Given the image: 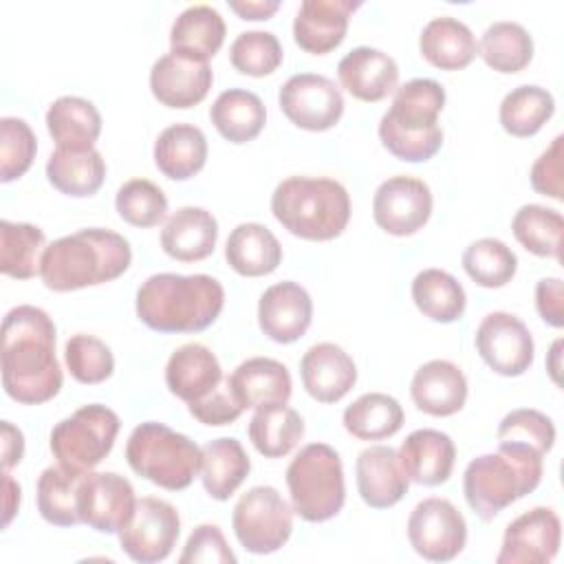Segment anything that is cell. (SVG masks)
Instances as JSON below:
<instances>
[{
  "label": "cell",
  "mask_w": 564,
  "mask_h": 564,
  "mask_svg": "<svg viewBox=\"0 0 564 564\" xmlns=\"http://www.w3.org/2000/svg\"><path fill=\"white\" fill-rule=\"evenodd\" d=\"M229 386L245 410L286 405L293 390L289 368L271 357H251L238 364L229 375Z\"/></svg>",
  "instance_id": "4316f807"
},
{
  "label": "cell",
  "mask_w": 564,
  "mask_h": 564,
  "mask_svg": "<svg viewBox=\"0 0 564 564\" xmlns=\"http://www.w3.org/2000/svg\"><path fill=\"white\" fill-rule=\"evenodd\" d=\"M397 456L408 480L423 487H436L447 482L452 476L456 445L449 434L423 427L405 436Z\"/></svg>",
  "instance_id": "603a6c76"
},
{
  "label": "cell",
  "mask_w": 564,
  "mask_h": 564,
  "mask_svg": "<svg viewBox=\"0 0 564 564\" xmlns=\"http://www.w3.org/2000/svg\"><path fill=\"white\" fill-rule=\"evenodd\" d=\"M542 454L520 443H498V452L469 460L463 474V494L469 509L485 522L516 500L531 494L542 480Z\"/></svg>",
  "instance_id": "5b68a950"
},
{
  "label": "cell",
  "mask_w": 564,
  "mask_h": 564,
  "mask_svg": "<svg viewBox=\"0 0 564 564\" xmlns=\"http://www.w3.org/2000/svg\"><path fill=\"white\" fill-rule=\"evenodd\" d=\"M401 403L386 392H366L344 410V427L359 441H383L403 425Z\"/></svg>",
  "instance_id": "74e56055"
},
{
  "label": "cell",
  "mask_w": 564,
  "mask_h": 564,
  "mask_svg": "<svg viewBox=\"0 0 564 564\" xmlns=\"http://www.w3.org/2000/svg\"><path fill=\"white\" fill-rule=\"evenodd\" d=\"M553 110L555 101L546 88L524 84L502 97L498 119L507 134L524 139L538 134L542 126L553 117Z\"/></svg>",
  "instance_id": "7bdbcfd3"
},
{
  "label": "cell",
  "mask_w": 564,
  "mask_h": 564,
  "mask_svg": "<svg viewBox=\"0 0 564 564\" xmlns=\"http://www.w3.org/2000/svg\"><path fill=\"white\" fill-rule=\"evenodd\" d=\"M339 84L359 101H381L397 90L399 66L394 57L372 46H357L337 64Z\"/></svg>",
  "instance_id": "d4e9b609"
},
{
  "label": "cell",
  "mask_w": 564,
  "mask_h": 564,
  "mask_svg": "<svg viewBox=\"0 0 564 564\" xmlns=\"http://www.w3.org/2000/svg\"><path fill=\"white\" fill-rule=\"evenodd\" d=\"M535 308L549 326H564V289L560 278H542L535 284Z\"/></svg>",
  "instance_id": "11a10c76"
},
{
  "label": "cell",
  "mask_w": 564,
  "mask_h": 564,
  "mask_svg": "<svg viewBox=\"0 0 564 564\" xmlns=\"http://www.w3.org/2000/svg\"><path fill=\"white\" fill-rule=\"evenodd\" d=\"M130 262L132 249L121 234L88 227L46 245L40 278L48 291L66 293L117 280Z\"/></svg>",
  "instance_id": "7a4b0ae2"
},
{
  "label": "cell",
  "mask_w": 564,
  "mask_h": 564,
  "mask_svg": "<svg viewBox=\"0 0 564 564\" xmlns=\"http://www.w3.org/2000/svg\"><path fill=\"white\" fill-rule=\"evenodd\" d=\"M209 119L223 139L242 145L262 132L267 123V108L256 93L229 88L214 99Z\"/></svg>",
  "instance_id": "d590c367"
},
{
  "label": "cell",
  "mask_w": 564,
  "mask_h": 564,
  "mask_svg": "<svg viewBox=\"0 0 564 564\" xmlns=\"http://www.w3.org/2000/svg\"><path fill=\"white\" fill-rule=\"evenodd\" d=\"M480 359L502 377L524 375L535 355L533 337L527 324L513 313L494 311L487 313L474 335Z\"/></svg>",
  "instance_id": "4fadbf2b"
},
{
  "label": "cell",
  "mask_w": 564,
  "mask_h": 564,
  "mask_svg": "<svg viewBox=\"0 0 564 564\" xmlns=\"http://www.w3.org/2000/svg\"><path fill=\"white\" fill-rule=\"evenodd\" d=\"M64 361L70 377L79 383H101L115 370V357L106 341L95 335L77 333L64 346Z\"/></svg>",
  "instance_id": "7dc6e473"
},
{
  "label": "cell",
  "mask_w": 564,
  "mask_h": 564,
  "mask_svg": "<svg viewBox=\"0 0 564 564\" xmlns=\"http://www.w3.org/2000/svg\"><path fill=\"white\" fill-rule=\"evenodd\" d=\"M214 84L207 62L192 59L181 53H167L152 64L150 90L154 99L167 108H192L200 104Z\"/></svg>",
  "instance_id": "ac0fdd59"
},
{
  "label": "cell",
  "mask_w": 564,
  "mask_h": 564,
  "mask_svg": "<svg viewBox=\"0 0 564 564\" xmlns=\"http://www.w3.org/2000/svg\"><path fill=\"white\" fill-rule=\"evenodd\" d=\"M421 55L441 70H460L478 55V42L471 29L449 15L432 18L419 37Z\"/></svg>",
  "instance_id": "f546056e"
},
{
  "label": "cell",
  "mask_w": 564,
  "mask_h": 564,
  "mask_svg": "<svg viewBox=\"0 0 564 564\" xmlns=\"http://www.w3.org/2000/svg\"><path fill=\"white\" fill-rule=\"evenodd\" d=\"M478 55L496 73L513 75L529 66L533 57V37L520 22L500 20L485 29L478 42Z\"/></svg>",
  "instance_id": "60d3db41"
},
{
  "label": "cell",
  "mask_w": 564,
  "mask_h": 564,
  "mask_svg": "<svg viewBox=\"0 0 564 564\" xmlns=\"http://www.w3.org/2000/svg\"><path fill=\"white\" fill-rule=\"evenodd\" d=\"M86 471L66 469L59 463L53 467H46L37 478L35 489V502L40 516L55 527H75L79 524V511H77V496L79 485Z\"/></svg>",
  "instance_id": "ab89813d"
},
{
  "label": "cell",
  "mask_w": 564,
  "mask_h": 564,
  "mask_svg": "<svg viewBox=\"0 0 564 564\" xmlns=\"http://www.w3.org/2000/svg\"><path fill=\"white\" fill-rule=\"evenodd\" d=\"M562 145L564 137L557 134L553 143L535 159L531 165V187L549 198L562 200L564 187H562Z\"/></svg>",
  "instance_id": "db71d44e"
},
{
  "label": "cell",
  "mask_w": 564,
  "mask_h": 564,
  "mask_svg": "<svg viewBox=\"0 0 564 564\" xmlns=\"http://www.w3.org/2000/svg\"><path fill=\"white\" fill-rule=\"evenodd\" d=\"M443 106L445 88L436 79L416 77L397 86L392 106L379 121L381 145L408 163L432 159L443 145Z\"/></svg>",
  "instance_id": "277c9868"
},
{
  "label": "cell",
  "mask_w": 564,
  "mask_h": 564,
  "mask_svg": "<svg viewBox=\"0 0 564 564\" xmlns=\"http://www.w3.org/2000/svg\"><path fill=\"white\" fill-rule=\"evenodd\" d=\"M249 441L264 458H282L304 436V419L289 405H271L253 412L249 421Z\"/></svg>",
  "instance_id": "f35d334b"
},
{
  "label": "cell",
  "mask_w": 564,
  "mask_h": 564,
  "mask_svg": "<svg viewBox=\"0 0 564 564\" xmlns=\"http://www.w3.org/2000/svg\"><path fill=\"white\" fill-rule=\"evenodd\" d=\"M408 540L423 560L449 562L465 549L467 522L447 498L432 496L412 509Z\"/></svg>",
  "instance_id": "7c38bea8"
},
{
  "label": "cell",
  "mask_w": 564,
  "mask_h": 564,
  "mask_svg": "<svg viewBox=\"0 0 564 564\" xmlns=\"http://www.w3.org/2000/svg\"><path fill=\"white\" fill-rule=\"evenodd\" d=\"M286 487L293 513L306 522L335 518L346 502L344 465L326 443L304 445L286 467Z\"/></svg>",
  "instance_id": "ba28073f"
},
{
  "label": "cell",
  "mask_w": 564,
  "mask_h": 564,
  "mask_svg": "<svg viewBox=\"0 0 564 564\" xmlns=\"http://www.w3.org/2000/svg\"><path fill=\"white\" fill-rule=\"evenodd\" d=\"M137 507L134 487L117 471H86L79 485L77 511L82 524L99 533H119Z\"/></svg>",
  "instance_id": "9a60e30c"
},
{
  "label": "cell",
  "mask_w": 564,
  "mask_h": 564,
  "mask_svg": "<svg viewBox=\"0 0 564 564\" xmlns=\"http://www.w3.org/2000/svg\"><path fill=\"white\" fill-rule=\"evenodd\" d=\"M189 414L203 423V425H227V423H234L242 412V403L238 401V397L234 394L231 386H229V377L225 379V383L212 392L209 397H205L203 401H196V403H189L187 405Z\"/></svg>",
  "instance_id": "f5cc1de1"
},
{
  "label": "cell",
  "mask_w": 564,
  "mask_h": 564,
  "mask_svg": "<svg viewBox=\"0 0 564 564\" xmlns=\"http://www.w3.org/2000/svg\"><path fill=\"white\" fill-rule=\"evenodd\" d=\"M20 507V485L11 478L9 471H4V518H2V527L7 529L13 520V516L18 513Z\"/></svg>",
  "instance_id": "680465c9"
},
{
  "label": "cell",
  "mask_w": 564,
  "mask_h": 564,
  "mask_svg": "<svg viewBox=\"0 0 564 564\" xmlns=\"http://www.w3.org/2000/svg\"><path fill=\"white\" fill-rule=\"evenodd\" d=\"M121 551L139 562H163L176 546L181 535V518L174 505L163 498L143 496L137 500L132 518L117 533Z\"/></svg>",
  "instance_id": "8fae6325"
},
{
  "label": "cell",
  "mask_w": 564,
  "mask_h": 564,
  "mask_svg": "<svg viewBox=\"0 0 564 564\" xmlns=\"http://www.w3.org/2000/svg\"><path fill=\"white\" fill-rule=\"evenodd\" d=\"M465 273L482 289L509 284L518 271L516 253L498 238H478L463 251Z\"/></svg>",
  "instance_id": "f6af8a7d"
},
{
  "label": "cell",
  "mask_w": 564,
  "mask_h": 564,
  "mask_svg": "<svg viewBox=\"0 0 564 564\" xmlns=\"http://www.w3.org/2000/svg\"><path fill=\"white\" fill-rule=\"evenodd\" d=\"M225 379L216 355L198 341L178 346L165 364L167 390L187 405L216 392Z\"/></svg>",
  "instance_id": "7402d4cb"
},
{
  "label": "cell",
  "mask_w": 564,
  "mask_h": 564,
  "mask_svg": "<svg viewBox=\"0 0 564 564\" xmlns=\"http://www.w3.org/2000/svg\"><path fill=\"white\" fill-rule=\"evenodd\" d=\"M216 240V218L212 216V212L194 205L176 209L161 231V249L178 262L205 260L214 253Z\"/></svg>",
  "instance_id": "83f0119b"
},
{
  "label": "cell",
  "mask_w": 564,
  "mask_h": 564,
  "mask_svg": "<svg viewBox=\"0 0 564 564\" xmlns=\"http://www.w3.org/2000/svg\"><path fill=\"white\" fill-rule=\"evenodd\" d=\"M410 397L414 405L430 416H452L467 401V379L463 370L447 359H432L416 368Z\"/></svg>",
  "instance_id": "484cf974"
},
{
  "label": "cell",
  "mask_w": 564,
  "mask_h": 564,
  "mask_svg": "<svg viewBox=\"0 0 564 564\" xmlns=\"http://www.w3.org/2000/svg\"><path fill=\"white\" fill-rule=\"evenodd\" d=\"M48 183L73 198H86L99 192L106 178V161L99 150L55 148L46 161Z\"/></svg>",
  "instance_id": "836d02e7"
},
{
  "label": "cell",
  "mask_w": 564,
  "mask_h": 564,
  "mask_svg": "<svg viewBox=\"0 0 564 564\" xmlns=\"http://www.w3.org/2000/svg\"><path fill=\"white\" fill-rule=\"evenodd\" d=\"M412 300L425 317L438 324L460 319L467 306L463 284L443 269L419 271L412 280Z\"/></svg>",
  "instance_id": "8d00e7d4"
},
{
  "label": "cell",
  "mask_w": 564,
  "mask_h": 564,
  "mask_svg": "<svg viewBox=\"0 0 564 564\" xmlns=\"http://www.w3.org/2000/svg\"><path fill=\"white\" fill-rule=\"evenodd\" d=\"M511 231L516 240L540 258H562V231H564V218L557 209L544 207V205H522L513 220Z\"/></svg>",
  "instance_id": "ee69618b"
},
{
  "label": "cell",
  "mask_w": 564,
  "mask_h": 564,
  "mask_svg": "<svg viewBox=\"0 0 564 564\" xmlns=\"http://www.w3.org/2000/svg\"><path fill=\"white\" fill-rule=\"evenodd\" d=\"M225 306L223 284L207 275L154 273L137 291V317L156 333H200Z\"/></svg>",
  "instance_id": "3957f363"
},
{
  "label": "cell",
  "mask_w": 564,
  "mask_h": 564,
  "mask_svg": "<svg viewBox=\"0 0 564 564\" xmlns=\"http://www.w3.org/2000/svg\"><path fill=\"white\" fill-rule=\"evenodd\" d=\"M359 7L352 0H302L293 20L295 44L311 55L330 53L344 42L348 20Z\"/></svg>",
  "instance_id": "ffe728a7"
},
{
  "label": "cell",
  "mask_w": 564,
  "mask_h": 564,
  "mask_svg": "<svg viewBox=\"0 0 564 564\" xmlns=\"http://www.w3.org/2000/svg\"><path fill=\"white\" fill-rule=\"evenodd\" d=\"M562 524L551 507H533L511 520L502 535L498 564H549L560 551Z\"/></svg>",
  "instance_id": "e0dca14e"
},
{
  "label": "cell",
  "mask_w": 564,
  "mask_h": 564,
  "mask_svg": "<svg viewBox=\"0 0 564 564\" xmlns=\"http://www.w3.org/2000/svg\"><path fill=\"white\" fill-rule=\"evenodd\" d=\"M560 348H562V339H555L553 341V346H551V350H549V366H546V370H549V375H551V379L560 386Z\"/></svg>",
  "instance_id": "91938a15"
},
{
  "label": "cell",
  "mask_w": 564,
  "mask_h": 564,
  "mask_svg": "<svg viewBox=\"0 0 564 564\" xmlns=\"http://www.w3.org/2000/svg\"><path fill=\"white\" fill-rule=\"evenodd\" d=\"M121 421L115 410L88 403L51 430V452L66 469L90 471L112 449Z\"/></svg>",
  "instance_id": "9c48e42d"
},
{
  "label": "cell",
  "mask_w": 564,
  "mask_h": 564,
  "mask_svg": "<svg viewBox=\"0 0 564 564\" xmlns=\"http://www.w3.org/2000/svg\"><path fill=\"white\" fill-rule=\"evenodd\" d=\"M200 480L209 498L229 500L245 482L251 469V460L231 436H220L200 447Z\"/></svg>",
  "instance_id": "1f68e13d"
},
{
  "label": "cell",
  "mask_w": 564,
  "mask_h": 564,
  "mask_svg": "<svg viewBox=\"0 0 564 564\" xmlns=\"http://www.w3.org/2000/svg\"><path fill=\"white\" fill-rule=\"evenodd\" d=\"M200 447L189 436L159 421L137 425L126 443L130 469L167 491L187 489L200 474Z\"/></svg>",
  "instance_id": "52a82bcc"
},
{
  "label": "cell",
  "mask_w": 564,
  "mask_h": 564,
  "mask_svg": "<svg viewBox=\"0 0 564 564\" xmlns=\"http://www.w3.org/2000/svg\"><path fill=\"white\" fill-rule=\"evenodd\" d=\"M275 220L302 240H333L350 220L348 189L326 176H289L271 194Z\"/></svg>",
  "instance_id": "8992f818"
},
{
  "label": "cell",
  "mask_w": 564,
  "mask_h": 564,
  "mask_svg": "<svg viewBox=\"0 0 564 564\" xmlns=\"http://www.w3.org/2000/svg\"><path fill=\"white\" fill-rule=\"evenodd\" d=\"M311 319L313 300L308 291L293 280L278 282L260 295L258 324L275 344L297 341L308 330Z\"/></svg>",
  "instance_id": "d6986e66"
},
{
  "label": "cell",
  "mask_w": 564,
  "mask_h": 564,
  "mask_svg": "<svg viewBox=\"0 0 564 564\" xmlns=\"http://www.w3.org/2000/svg\"><path fill=\"white\" fill-rule=\"evenodd\" d=\"M37 152L31 126L18 117L0 119V181L11 183L26 174Z\"/></svg>",
  "instance_id": "681fc988"
},
{
  "label": "cell",
  "mask_w": 564,
  "mask_h": 564,
  "mask_svg": "<svg viewBox=\"0 0 564 564\" xmlns=\"http://www.w3.org/2000/svg\"><path fill=\"white\" fill-rule=\"evenodd\" d=\"M46 236L31 223L0 220V271L15 280H31L40 273Z\"/></svg>",
  "instance_id": "b9f144b4"
},
{
  "label": "cell",
  "mask_w": 564,
  "mask_h": 564,
  "mask_svg": "<svg viewBox=\"0 0 564 564\" xmlns=\"http://www.w3.org/2000/svg\"><path fill=\"white\" fill-rule=\"evenodd\" d=\"M355 480L361 500L372 509L394 507L410 487L399 465L397 449L390 445H370L355 460Z\"/></svg>",
  "instance_id": "cb8c5ba5"
},
{
  "label": "cell",
  "mask_w": 564,
  "mask_h": 564,
  "mask_svg": "<svg viewBox=\"0 0 564 564\" xmlns=\"http://www.w3.org/2000/svg\"><path fill=\"white\" fill-rule=\"evenodd\" d=\"M229 9L242 20H269L278 9V0H229Z\"/></svg>",
  "instance_id": "6f0895ef"
},
{
  "label": "cell",
  "mask_w": 564,
  "mask_h": 564,
  "mask_svg": "<svg viewBox=\"0 0 564 564\" xmlns=\"http://www.w3.org/2000/svg\"><path fill=\"white\" fill-rule=\"evenodd\" d=\"M432 192L416 176H390L372 198V218L390 236H412L432 216Z\"/></svg>",
  "instance_id": "2e32d148"
},
{
  "label": "cell",
  "mask_w": 564,
  "mask_h": 564,
  "mask_svg": "<svg viewBox=\"0 0 564 564\" xmlns=\"http://www.w3.org/2000/svg\"><path fill=\"white\" fill-rule=\"evenodd\" d=\"M227 264L245 278L269 275L282 262V247L273 231L260 223H240L225 242Z\"/></svg>",
  "instance_id": "f1b7e54d"
},
{
  "label": "cell",
  "mask_w": 564,
  "mask_h": 564,
  "mask_svg": "<svg viewBox=\"0 0 564 564\" xmlns=\"http://www.w3.org/2000/svg\"><path fill=\"white\" fill-rule=\"evenodd\" d=\"M207 163L205 132L192 123H172L154 141V165L172 181L196 176Z\"/></svg>",
  "instance_id": "4dcf8cb0"
},
{
  "label": "cell",
  "mask_w": 564,
  "mask_h": 564,
  "mask_svg": "<svg viewBox=\"0 0 564 564\" xmlns=\"http://www.w3.org/2000/svg\"><path fill=\"white\" fill-rule=\"evenodd\" d=\"M0 430H2V467H4V471H9L24 456V436L9 421H2Z\"/></svg>",
  "instance_id": "9f6ffc18"
},
{
  "label": "cell",
  "mask_w": 564,
  "mask_h": 564,
  "mask_svg": "<svg viewBox=\"0 0 564 564\" xmlns=\"http://www.w3.org/2000/svg\"><path fill=\"white\" fill-rule=\"evenodd\" d=\"M234 564L236 555L229 549L218 524H198L178 557V564Z\"/></svg>",
  "instance_id": "816d5d0a"
},
{
  "label": "cell",
  "mask_w": 564,
  "mask_h": 564,
  "mask_svg": "<svg viewBox=\"0 0 564 564\" xmlns=\"http://www.w3.org/2000/svg\"><path fill=\"white\" fill-rule=\"evenodd\" d=\"M225 20L209 4H194L178 13L170 29L172 53L187 55L198 62L214 57L225 42Z\"/></svg>",
  "instance_id": "e575fe53"
},
{
  "label": "cell",
  "mask_w": 564,
  "mask_h": 564,
  "mask_svg": "<svg viewBox=\"0 0 564 564\" xmlns=\"http://www.w3.org/2000/svg\"><path fill=\"white\" fill-rule=\"evenodd\" d=\"M115 207L132 227H156L167 216V196L148 178H130L117 189Z\"/></svg>",
  "instance_id": "bcb514c9"
},
{
  "label": "cell",
  "mask_w": 564,
  "mask_h": 564,
  "mask_svg": "<svg viewBox=\"0 0 564 564\" xmlns=\"http://www.w3.org/2000/svg\"><path fill=\"white\" fill-rule=\"evenodd\" d=\"M46 128L55 148L88 150L101 134V115L93 101L75 95L57 97L46 110Z\"/></svg>",
  "instance_id": "d6a6232c"
},
{
  "label": "cell",
  "mask_w": 564,
  "mask_h": 564,
  "mask_svg": "<svg viewBox=\"0 0 564 564\" xmlns=\"http://www.w3.org/2000/svg\"><path fill=\"white\" fill-rule=\"evenodd\" d=\"M234 533L245 551L269 555L280 551L293 531V507L271 485L247 489L231 513Z\"/></svg>",
  "instance_id": "30bf717a"
},
{
  "label": "cell",
  "mask_w": 564,
  "mask_h": 564,
  "mask_svg": "<svg viewBox=\"0 0 564 564\" xmlns=\"http://www.w3.org/2000/svg\"><path fill=\"white\" fill-rule=\"evenodd\" d=\"M278 101L286 119L308 132L330 130L344 115L341 90L317 73L291 75L282 84Z\"/></svg>",
  "instance_id": "5bb4252c"
},
{
  "label": "cell",
  "mask_w": 564,
  "mask_h": 564,
  "mask_svg": "<svg viewBox=\"0 0 564 564\" xmlns=\"http://www.w3.org/2000/svg\"><path fill=\"white\" fill-rule=\"evenodd\" d=\"M282 44L271 31H245L229 46L231 66L251 77L271 75L282 64Z\"/></svg>",
  "instance_id": "c3c4849f"
},
{
  "label": "cell",
  "mask_w": 564,
  "mask_h": 564,
  "mask_svg": "<svg viewBox=\"0 0 564 564\" xmlns=\"http://www.w3.org/2000/svg\"><path fill=\"white\" fill-rule=\"evenodd\" d=\"M300 377L304 390L319 403L341 401L357 381V366L352 357L333 341L311 346L300 361Z\"/></svg>",
  "instance_id": "44dd1931"
},
{
  "label": "cell",
  "mask_w": 564,
  "mask_h": 564,
  "mask_svg": "<svg viewBox=\"0 0 564 564\" xmlns=\"http://www.w3.org/2000/svg\"><path fill=\"white\" fill-rule=\"evenodd\" d=\"M496 436L498 443H520L544 456L555 443V425L540 410L518 408L502 416Z\"/></svg>",
  "instance_id": "f907efd6"
},
{
  "label": "cell",
  "mask_w": 564,
  "mask_h": 564,
  "mask_svg": "<svg viewBox=\"0 0 564 564\" xmlns=\"http://www.w3.org/2000/svg\"><path fill=\"white\" fill-rule=\"evenodd\" d=\"M2 388L24 405L51 401L62 388L55 324L46 311L20 304L2 319Z\"/></svg>",
  "instance_id": "6da1fadb"
}]
</instances>
